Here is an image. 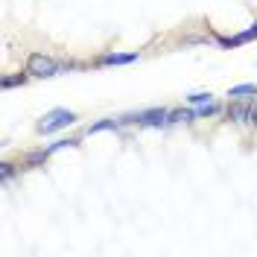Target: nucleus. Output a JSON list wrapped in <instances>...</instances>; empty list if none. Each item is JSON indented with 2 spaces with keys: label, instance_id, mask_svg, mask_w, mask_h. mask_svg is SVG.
<instances>
[{
  "label": "nucleus",
  "instance_id": "obj_1",
  "mask_svg": "<svg viewBox=\"0 0 257 257\" xmlns=\"http://www.w3.org/2000/svg\"><path fill=\"white\" fill-rule=\"evenodd\" d=\"M59 70H62V64L56 62V59H50V56L32 53L30 59H27V73H32V76H56Z\"/></svg>",
  "mask_w": 257,
  "mask_h": 257
},
{
  "label": "nucleus",
  "instance_id": "obj_2",
  "mask_svg": "<svg viewBox=\"0 0 257 257\" xmlns=\"http://www.w3.org/2000/svg\"><path fill=\"white\" fill-rule=\"evenodd\" d=\"M70 123H76V114L67 111V108H56V111H50L41 123H38V132L41 135H50V132H59V128L70 126Z\"/></svg>",
  "mask_w": 257,
  "mask_h": 257
},
{
  "label": "nucleus",
  "instance_id": "obj_3",
  "mask_svg": "<svg viewBox=\"0 0 257 257\" xmlns=\"http://www.w3.org/2000/svg\"><path fill=\"white\" fill-rule=\"evenodd\" d=\"M228 117L237 120V123H254V105H248V102H234V105L228 108Z\"/></svg>",
  "mask_w": 257,
  "mask_h": 257
},
{
  "label": "nucleus",
  "instance_id": "obj_4",
  "mask_svg": "<svg viewBox=\"0 0 257 257\" xmlns=\"http://www.w3.org/2000/svg\"><path fill=\"white\" fill-rule=\"evenodd\" d=\"M138 59V53H108V56H102L99 62L102 64H128Z\"/></svg>",
  "mask_w": 257,
  "mask_h": 257
},
{
  "label": "nucleus",
  "instance_id": "obj_5",
  "mask_svg": "<svg viewBox=\"0 0 257 257\" xmlns=\"http://www.w3.org/2000/svg\"><path fill=\"white\" fill-rule=\"evenodd\" d=\"M164 117H170V114L164 111V108H155V111H144V114H138V123H144V126H152V123H161Z\"/></svg>",
  "mask_w": 257,
  "mask_h": 257
},
{
  "label": "nucleus",
  "instance_id": "obj_6",
  "mask_svg": "<svg viewBox=\"0 0 257 257\" xmlns=\"http://www.w3.org/2000/svg\"><path fill=\"white\" fill-rule=\"evenodd\" d=\"M231 96H234V99H248V96H257V85H237V88H231Z\"/></svg>",
  "mask_w": 257,
  "mask_h": 257
},
{
  "label": "nucleus",
  "instance_id": "obj_7",
  "mask_svg": "<svg viewBox=\"0 0 257 257\" xmlns=\"http://www.w3.org/2000/svg\"><path fill=\"white\" fill-rule=\"evenodd\" d=\"M193 117H196V111H173L167 123H187V120H193Z\"/></svg>",
  "mask_w": 257,
  "mask_h": 257
},
{
  "label": "nucleus",
  "instance_id": "obj_8",
  "mask_svg": "<svg viewBox=\"0 0 257 257\" xmlns=\"http://www.w3.org/2000/svg\"><path fill=\"white\" fill-rule=\"evenodd\" d=\"M120 123L117 120H102V123H96V126L88 128V135H96V132H105V128H117Z\"/></svg>",
  "mask_w": 257,
  "mask_h": 257
},
{
  "label": "nucleus",
  "instance_id": "obj_9",
  "mask_svg": "<svg viewBox=\"0 0 257 257\" xmlns=\"http://www.w3.org/2000/svg\"><path fill=\"white\" fill-rule=\"evenodd\" d=\"M187 99H190L193 105H208V102H213V96L210 94H190Z\"/></svg>",
  "mask_w": 257,
  "mask_h": 257
},
{
  "label": "nucleus",
  "instance_id": "obj_10",
  "mask_svg": "<svg viewBox=\"0 0 257 257\" xmlns=\"http://www.w3.org/2000/svg\"><path fill=\"white\" fill-rule=\"evenodd\" d=\"M18 82H24V76H3V88H12Z\"/></svg>",
  "mask_w": 257,
  "mask_h": 257
},
{
  "label": "nucleus",
  "instance_id": "obj_11",
  "mask_svg": "<svg viewBox=\"0 0 257 257\" xmlns=\"http://www.w3.org/2000/svg\"><path fill=\"white\" fill-rule=\"evenodd\" d=\"M0 178H3V181H9V178H12V164H3V170H0Z\"/></svg>",
  "mask_w": 257,
  "mask_h": 257
},
{
  "label": "nucleus",
  "instance_id": "obj_12",
  "mask_svg": "<svg viewBox=\"0 0 257 257\" xmlns=\"http://www.w3.org/2000/svg\"><path fill=\"white\" fill-rule=\"evenodd\" d=\"M254 123H257V102H254Z\"/></svg>",
  "mask_w": 257,
  "mask_h": 257
}]
</instances>
